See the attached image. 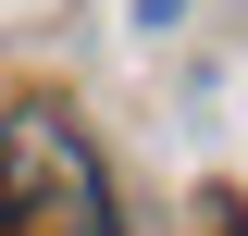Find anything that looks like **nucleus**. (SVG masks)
Instances as JSON below:
<instances>
[{"mask_svg": "<svg viewBox=\"0 0 248 236\" xmlns=\"http://www.w3.org/2000/svg\"><path fill=\"white\" fill-rule=\"evenodd\" d=\"M0 236H124L87 124L50 112V100H13L0 112Z\"/></svg>", "mask_w": 248, "mask_h": 236, "instance_id": "f257e3e1", "label": "nucleus"}]
</instances>
